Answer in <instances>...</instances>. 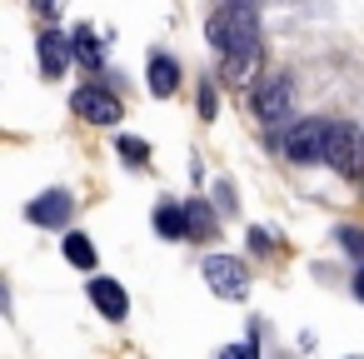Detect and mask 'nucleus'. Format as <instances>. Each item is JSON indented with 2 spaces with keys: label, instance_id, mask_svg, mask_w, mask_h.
I'll return each instance as SVG.
<instances>
[{
  "label": "nucleus",
  "instance_id": "nucleus-16",
  "mask_svg": "<svg viewBox=\"0 0 364 359\" xmlns=\"http://www.w3.org/2000/svg\"><path fill=\"white\" fill-rule=\"evenodd\" d=\"M334 240H339L344 254H359V259H364V225H339Z\"/></svg>",
  "mask_w": 364,
  "mask_h": 359
},
{
  "label": "nucleus",
  "instance_id": "nucleus-2",
  "mask_svg": "<svg viewBox=\"0 0 364 359\" xmlns=\"http://www.w3.org/2000/svg\"><path fill=\"white\" fill-rule=\"evenodd\" d=\"M324 145H329V120L309 115V120H289L279 130V150L289 165H319L324 160Z\"/></svg>",
  "mask_w": 364,
  "mask_h": 359
},
{
  "label": "nucleus",
  "instance_id": "nucleus-11",
  "mask_svg": "<svg viewBox=\"0 0 364 359\" xmlns=\"http://www.w3.org/2000/svg\"><path fill=\"white\" fill-rule=\"evenodd\" d=\"M180 90V65L170 60V55H150V95H160V100H170Z\"/></svg>",
  "mask_w": 364,
  "mask_h": 359
},
{
  "label": "nucleus",
  "instance_id": "nucleus-15",
  "mask_svg": "<svg viewBox=\"0 0 364 359\" xmlns=\"http://www.w3.org/2000/svg\"><path fill=\"white\" fill-rule=\"evenodd\" d=\"M115 155H125L130 165H145V160H150V145H145L140 135H120V140H115Z\"/></svg>",
  "mask_w": 364,
  "mask_h": 359
},
{
  "label": "nucleus",
  "instance_id": "nucleus-12",
  "mask_svg": "<svg viewBox=\"0 0 364 359\" xmlns=\"http://www.w3.org/2000/svg\"><path fill=\"white\" fill-rule=\"evenodd\" d=\"M60 250H65V259H70L75 269H95V245H90V235H80V230H70Z\"/></svg>",
  "mask_w": 364,
  "mask_h": 359
},
{
  "label": "nucleus",
  "instance_id": "nucleus-4",
  "mask_svg": "<svg viewBox=\"0 0 364 359\" xmlns=\"http://www.w3.org/2000/svg\"><path fill=\"white\" fill-rule=\"evenodd\" d=\"M200 274H205V284H210L220 299H245V294H250V269H245L235 254H210V259L200 264Z\"/></svg>",
  "mask_w": 364,
  "mask_h": 359
},
{
  "label": "nucleus",
  "instance_id": "nucleus-10",
  "mask_svg": "<svg viewBox=\"0 0 364 359\" xmlns=\"http://www.w3.org/2000/svg\"><path fill=\"white\" fill-rule=\"evenodd\" d=\"M155 230H160V240H190V215H185V205L160 200V205H155Z\"/></svg>",
  "mask_w": 364,
  "mask_h": 359
},
{
  "label": "nucleus",
  "instance_id": "nucleus-18",
  "mask_svg": "<svg viewBox=\"0 0 364 359\" xmlns=\"http://www.w3.org/2000/svg\"><path fill=\"white\" fill-rule=\"evenodd\" d=\"M250 245H255L259 254H269V250H274V240H269V230H259V225L250 230Z\"/></svg>",
  "mask_w": 364,
  "mask_h": 359
},
{
  "label": "nucleus",
  "instance_id": "nucleus-1",
  "mask_svg": "<svg viewBox=\"0 0 364 359\" xmlns=\"http://www.w3.org/2000/svg\"><path fill=\"white\" fill-rule=\"evenodd\" d=\"M205 41L215 45V55L225 60V75H250L259 65V16L240 0L220 6L210 21H205Z\"/></svg>",
  "mask_w": 364,
  "mask_h": 359
},
{
  "label": "nucleus",
  "instance_id": "nucleus-6",
  "mask_svg": "<svg viewBox=\"0 0 364 359\" xmlns=\"http://www.w3.org/2000/svg\"><path fill=\"white\" fill-rule=\"evenodd\" d=\"M36 55H41L46 75H50V80H60V75L70 70V55H75V36H65V31L46 26V31H41V41H36Z\"/></svg>",
  "mask_w": 364,
  "mask_h": 359
},
{
  "label": "nucleus",
  "instance_id": "nucleus-8",
  "mask_svg": "<svg viewBox=\"0 0 364 359\" xmlns=\"http://www.w3.org/2000/svg\"><path fill=\"white\" fill-rule=\"evenodd\" d=\"M255 115H259V120H269V125L289 115V80H284V75L259 80V90H255Z\"/></svg>",
  "mask_w": 364,
  "mask_h": 359
},
{
  "label": "nucleus",
  "instance_id": "nucleus-19",
  "mask_svg": "<svg viewBox=\"0 0 364 359\" xmlns=\"http://www.w3.org/2000/svg\"><path fill=\"white\" fill-rule=\"evenodd\" d=\"M200 120H215V90L210 85L200 90Z\"/></svg>",
  "mask_w": 364,
  "mask_h": 359
},
{
  "label": "nucleus",
  "instance_id": "nucleus-7",
  "mask_svg": "<svg viewBox=\"0 0 364 359\" xmlns=\"http://www.w3.org/2000/svg\"><path fill=\"white\" fill-rule=\"evenodd\" d=\"M70 210H75V195H70V190H46V195H36V200L26 205V220L41 225V230H60V225L70 220Z\"/></svg>",
  "mask_w": 364,
  "mask_h": 359
},
{
  "label": "nucleus",
  "instance_id": "nucleus-9",
  "mask_svg": "<svg viewBox=\"0 0 364 359\" xmlns=\"http://www.w3.org/2000/svg\"><path fill=\"white\" fill-rule=\"evenodd\" d=\"M90 304H95L105 319H125V314H130V294L120 289V279H105V274L90 279Z\"/></svg>",
  "mask_w": 364,
  "mask_h": 359
},
{
  "label": "nucleus",
  "instance_id": "nucleus-14",
  "mask_svg": "<svg viewBox=\"0 0 364 359\" xmlns=\"http://www.w3.org/2000/svg\"><path fill=\"white\" fill-rule=\"evenodd\" d=\"M75 55H80V60H85L90 70H100V65H105V50H100V41H95V36H90L85 26L75 31Z\"/></svg>",
  "mask_w": 364,
  "mask_h": 359
},
{
  "label": "nucleus",
  "instance_id": "nucleus-3",
  "mask_svg": "<svg viewBox=\"0 0 364 359\" xmlns=\"http://www.w3.org/2000/svg\"><path fill=\"white\" fill-rule=\"evenodd\" d=\"M324 165H329V170H339L344 180H359V170H364V135H359L349 120H329Z\"/></svg>",
  "mask_w": 364,
  "mask_h": 359
},
{
  "label": "nucleus",
  "instance_id": "nucleus-20",
  "mask_svg": "<svg viewBox=\"0 0 364 359\" xmlns=\"http://www.w3.org/2000/svg\"><path fill=\"white\" fill-rule=\"evenodd\" d=\"M215 200H220V210H235V195H230V185H225V180L215 185Z\"/></svg>",
  "mask_w": 364,
  "mask_h": 359
},
{
  "label": "nucleus",
  "instance_id": "nucleus-13",
  "mask_svg": "<svg viewBox=\"0 0 364 359\" xmlns=\"http://www.w3.org/2000/svg\"><path fill=\"white\" fill-rule=\"evenodd\" d=\"M185 215H190V235L215 240V215H210V205H205V200H190V205H185Z\"/></svg>",
  "mask_w": 364,
  "mask_h": 359
},
{
  "label": "nucleus",
  "instance_id": "nucleus-17",
  "mask_svg": "<svg viewBox=\"0 0 364 359\" xmlns=\"http://www.w3.org/2000/svg\"><path fill=\"white\" fill-rule=\"evenodd\" d=\"M220 359H259V344H255V334H250L245 344H225V349H220Z\"/></svg>",
  "mask_w": 364,
  "mask_h": 359
},
{
  "label": "nucleus",
  "instance_id": "nucleus-23",
  "mask_svg": "<svg viewBox=\"0 0 364 359\" xmlns=\"http://www.w3.org/2000/svg\"><path fill=\"white\" fill-rule=\"evenodd\" d=\"M349 359H364V354H349Z\"/></svg>",
  "mask_w": 364,
  "mask_h": 359
},
{
  "label": "nucleus",
  "instance_id": "nucleus-22",
  "mask_svg": "<svg viewBox=\"0 0 364 359\" xmlns=\"http://www.w3.org/2000/svg\"><path fill=\"white\" fill-rule=\"evenodd\" d=\"M354 299H364V264H359V279H354Z\"/></svg>",
  "mask_w": 364,
  "mask_h": 359
},
{
  "label": "nucleus",
  "instance_id": "nucleus-5",
  "mask_svg": "<svg viewBox=\"0 0 364 359\" xmlns=\"http://www.w3.org/2000/svg\"><path fill=\"white\" fill-rule=\"evenodd\" d=\"M70 110H75L80 120H90V125H115V120H120V100H115L110 90H100V85H80V90L70 95Z\"/></svg>",
  "mask_w": 364,
  "mask_h": 359
},
{
  "label": "nucleus",
  "instance_id": "nucleus-21",
  "mask_svg": "<svg viewBox=\"0 0 364 359\" xmlns=\"http://www.w3.org/2000/svg\"><path fill=\"white\" fill-rule=\"evenodd\" d=\"M36 11H41V16H55V11H60V0H36Z\"/></svg>",
  "mask_w": 364,
  "mask_h": 359
}]
</instances>
